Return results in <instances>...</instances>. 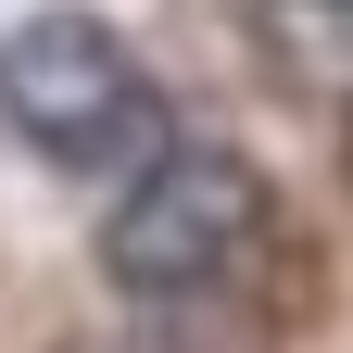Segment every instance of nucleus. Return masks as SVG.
I'll list each match as a JSON object with an SVG mask.
<instances>
[{
	"mask_svg": "<svg viewBox=\"0 0 353 353\" xmlns=\"http://www.w3.org/2000/svg\"><path fill=\"white\" fill-rule=\"evenodd\" d=\"M0 126L38 164H152L164 152V88L101 13H26L0 38Z\"/></svg>",
	"mask_w": 353,
	"mask_h": 353,
	"instance_id": "f257e3e1",
	"label": "nucleus"
},
{
	"mask_svg": "<svg viewBox=\"0 0 353 353\" xmlns=\"http://www.w3.org/2000/svg\"><path fill=\"white\" fill-rule=\"evenodd\" d=\"M265 240V176L228 139H164L139 176H126L114 228H101V278L126 303H190Z\"/></svg>",
	"mask_w": 353,
	"mask_h": 353,
	"instance_id": "f03ea898",
	"label": "nucleus"
},
{
	"mask_svg": "<svg viewBox=\"0 0 353 353\" xmlns=\"http://www.w3.org/2000/svg\"><path fill=\"white\" fill-rule=\"evenodd\" d=\"M240 26L316 114H341V88H353V0H240Z\"/></svg>",
	"mask_w": 353,
	"mask_h": 353,
	"instance_id": "7ed1b4c3",
	"label": "nucleus"
}]
</instances>
